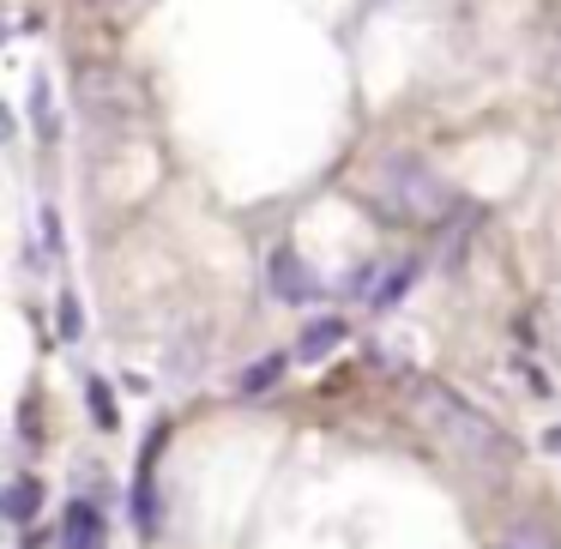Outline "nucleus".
Masks as SVG:
<instances>
[{"label":"nucleus","mask_w":561,"mask_h":549,"mask_svg":"<svg viewBox=\"0 0 561 549\" xmlns=\"http://www.w3.org/2000/svg\"><path fill=\"white\" fill-rule=\"evenodd\" d=\"M158 447H163V428L151 435V447H146V465H139V477H134V519L146 525H158V483H151V465H158Z\"/></svg>","instance_id":"obj_5"},{"label":"nucleus","mask_w":561,"mask_h":549,"mask_svg":"<svg viewBox=\"0 0 561 549\" xmlns=\"http://www.w3.org/2000/svg\"><path fill=\"white\" fill-rule=\"evenodd\" d=\"M284 368H290V356H266L260 368H248V375H242V392H260V387H272V380H278Z\"/></svg>","instance_id":"obj_11"},{"label":"nucleus","mask_w":561,"mask_h":549,"mask_svg":"<svg viewBox=\"0 0 561 549\" xmlns=\"http://www.w3.org/2000/svg\"><path fill=\"white\" fill-rule=\"evenodd\" d=\"M31 122H37L43 139L61 134V122H55V98H49V79H37V85H31Z\"/></svg>","instance_id":"obj_6"},{"label":"nucleus","mask_w":561,"mask_h":549,"mask_svg":"<svg viewBox=\"0 0 561 549\" xmlns=\"http://www.w3.org/2000/svg\"><path fill=\"white\" fill-rule=\"evenodd\" d=\"M375 194H380V218H404V224H428L447 211V182L428 175L416 158H387L375 170Z\"/></svg>","instance_id":"obj_2"},{"label":"nucleus","mask_w":561,"mask_h":549,"mask_svg":"<svg viewBox=\"0 0 561 549\" xmlns=\"http://www.w3.org/2000/svg\"><path fill=\"white\" fill-rule=\"evenodd\" d=\"M85 399H91V416H98L103 428H115V399H110V387H103V380H91Z\"/></svg>","instance_id":"obj_12"},{"label":"nucleus","mask_w":561,"mask_h":549,"mask_svg":"<svg viewBox=\"0 0 561 549\" xmlns=\"http://www.w3.org/2000/svg\"><path fill=\"white\" fill-rule=\"evenodd\" d=\"M31 513H37V483H31V477H13V489H7V519L25 525Z\"/></svg>","instance_id":"obj_7"},{"label":"nucleus","mask_w":561,"mask_h":549,"mask_svg":"<svg viewBox=\"0 0 561 549\" xmlns=\"http://www.w3.org/2000/svg\"><path fill=\"white\" fill-rule=\"evenodd\" d=\"M416 416H423L428 435H435L440 447L453 453V459L489 465V471H507V465H513V441L501 435V428L489 423L483 411H471V404H465L453 387H423V404H416Z\"/></svg>","instance_id":"obj_1"},{"label":"nucleus","mask_w":561,"mask_h":549,"mask_svg":"<svg viewBox=\"0 0 561 549\" xmlns=\"http://www.w3.org/2000/svg\"><path fill=\"white\" fill-rule=\"evenodd\" d=\"M411 278H416V266H399L392 278H375V296H368V302H375V308H392V302L404 296V284H411Z\"/></svg>","instance_id":"obj_9"},{"label":"nucleus","mask_w":561,"mask_h":549,"mask_svg":"<svg viewBox=\"0 0 561 549\" xmlns=\"http://www.w3.org/2000/svg\"><path fill=\"white\" fill-rule=\"evenodd\" d=\"M61 549H103V513L91 507V501H67Z\"/></svg>","instance_id":"obj_4"},{"label":"nucleus","mask_w":561,"mask_h":549,"mask_svg":"<svg viewBox=\"0 0 561 549\" xmlns=\"http://www.w3.org/2000/svg\"><path fill=\"white\" fill-rule=\"evenodd\" d=\"M272 290H278L284 302H314L320 278L302 266V254H290V248H284V254H272Z\"/></svg>","instance_id":"obj_3"},{"label":"nucleus","mask_w":561,"mask_h":549,"mask_svg":"<svg viewBox=\"0 0 561 549\" xmlns=\"http://www.w3.org/2000/svg\"><path fill=\"white\" fill-rule=\"evenodd\" d=\"M339 339H344V320H320V327H308V332H302V356H320V351H332Z\"/></svg>","instance_id":"obj_8"},{"label":"nucleus","mask_w":561,"mask_h":549,"mask_svg":"<svg viewBox=\"0 0 561 549\" xmlns=\"http://www.w3.org/2000/svg\"><path fill=\"white\" fill-rule=\"evenodd\" d=\"M501 549H556V537H549V525H513Z\"/></svg>","instance_id":"obj_10"}]
</instances>
